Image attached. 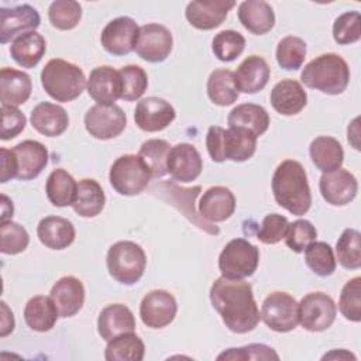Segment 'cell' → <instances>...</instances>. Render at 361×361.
Returning a JSON list of instances; mask_svg holds the SVG:
<instances>
[{
    "label": "cell",
    "mask_w": 361,
    "mask_h": 361,
    "mask_svg": "<svg viewBox=\"0 0 361 361\" xmlns=\"http://www.w3.org/2000/svg\"><path fill=\"white\" fill-rule=\"evenodd\" d=\"M259 262V250L245 238H234L226 244L219 255V269L227 279L251 276Z\"/></svg>",
    "instance_id": "cell-8"
},
{
    "label": "cell",
    "mask_w": 361,
    "mask_h": 361,
    "mask_svg": "<svg viewBox=\"0 0 361 361\" xmlns=\"http://www.w3.org/2000/svg\"><path fill=\"white\" fill-rule=\"evenodd\" d=\"M59 317V312L51 296L37 295L24 307V320L34 331H49Z\"/></svg>",
    "instance_id": "cell-31"
},
{
    "label": "cell",
    "mask_w": 361,
    "mask_h": 361,
    "mask_svg": "<svg viewBox=\"0 0 361 361\" xmlns=\"http://www.w3.org/2000/svg\"><path fill=\"white\" fill-rule=\"evenodd\" d=\"M166 169L175 180L188 183L200 175L203 161L196 147L188 142H180L171 148L166 159Z\"/></svg>",
    "instance_id": "cell-19"
},
{
    "label": "cell",
    "mask_w": 361,
    "mask_h": 361,
    "mask_svg": "<svg viewBox=\"0 0 361 361\" xmlns=\"http://www.w3.org/2000/svg\"><path fill=\"white\" fill-rule=\"evenodd\" d=\"M309 154L314 166L323 173L341 168L344 161V151L341 144L329 135L316 137L310 142Z\"/></svg>",
    "instance_id": "cell-33"
},
{
    "label": "cell",
    "mask_w": 361,
    "mask_h": 361,
    "mask_svg": "<svg viewBox=\"0 0 361 361\" xmlns=\"http://www.w3.org/2000/svg\"><path fill=\"white\" fill-rule=\"evenodd\" d=\"M336 254L341 267L358 269L361 267V234L355 228H345L336 243Z\"/></svg>",
    "instance_id": "cell-40"
},
{
    "label": "cell",
    "mask_w": 361,
    "mask_h": 361,
    "mask_svg": "<svg viewBox=\"0 0 361 361\" xmlns=\"http://www.w3.org/2000/svg\"><path fill=\"white\" fill-rule=\"evenodd\" d=\"M82 17V7L73 0H56L51 3L48 10V18L52 27L56 30L68 31L78 25Z\"/></svg>",
    "instance_id": "cell-43"
},
{
    "label": "cell",
    "mask_w": 361,
    "mask_h": 361,
    "mask_svg": "<svg viewBox=\"0 0 361 361\" xmlns=\"http://www.w3.org/2000/svg\"><path fill=\"white\" fill-rule=\"evenodd\" d=\"M11 151L16 159L17 179L20 180L37 178L48 164V149L35 140H25Z\"/></svg>",
    "instance_id": "cell-20"
},
{
    "label": "cell",
    "mask_w": 361,
    "mask_h": 361,
    "mask_svg": "<svg viewBox=\"0 0 361 361\" xmlns=\"http://www.w3.org/2000/svg\"><path fill=\"white\" fill-rule=\"evenodd\" d=\"M207 96L217 106H230L238 99L234 83V72L230 69H216L207 79Z\"/></svg>",
    "instance_id": "cell-38"
},
{
    "label": "cell",
    "mask_w": 361,
    "mask_h": 361,
    "mask_svg": "<svg viewBox=\"0 0 361 361\" xmlns=\"http://www.w3.org/2000/svg\"><path fill=\"white\" fill-rule=\"evenodd\" d=\"M319 189L329 204L344 206L355 197L358 192V182L350 171L338 168L322 175Z\"/></svg>",
    "instance_id": "cell-16"
},
{
    "label": "cell",
    "mask_w": 361,
    "mask_h": 361,
    "mask_svg": "<svg viewBox=\"0 0 361 361\" xmlns=\"http://www.w3.org/2000/svg\"><path fill=\"white\" fill-rule=\"evenodd\" d=\"M127 126V116L117 104H94L85 114L86 131L97 140L120 135Z\"/></svg>",
    "instance_id": "cell-11"
},
{
    "label": "cell",
    "mask_w": 361,
    "mask_h": 361,
    "mask_svg": "<svg viewBox=\"0 0 361 361\" xmlns=\"http://www.w3.org/2000/svg\"><path fill=\"white\" fill-rule=\"evenodd\" d=\"M144 354L145 345L134 331L109 340L104 350V358L107 361H141Z\"/></svg>",
    "instance_id": "cell-37"
},
{
    "label": "cell",
    "mask_w": 361,
    "mask_h": 361,
    "mask_svg": "<svg viewBox=\"0 0 361 361\" xmlns=\"http://www.w3.org/2000/svg\"><path fill=\"white\" fill-rule=\"evenodd\" d=\"M31 78L13 68H1L0 71V100L6 106H20L31 96Z\"/></svg>",
    "instance_id": "cell-28"
},
{
    "label": "cell",
    "mask_w": 361,
    "mask_h": 361,
    "mask_svg": "<svg viewBox=\"0 0 361 361\" xmlns=\"http://www.w3.org/2000/svg\"><path fill=\"white\" fill-rule=\"evenodd\" d=\"M0 111H1L0 138L3 141H7L17 137L25 128V123H27L25 116L14 106L1 104Z\"/></svg>",
    "instance_id": "cell-52"
},
{
    "label": "cell",
    "mask_w": 361,
    "mask_h": 361,
    "mask_svg": "<svg viewBox=\"0 0 361 361\" xmlns=\"http://www.w3.org/2000/svg\"><path fill=\"white\" fill-rule=\"evenodd\" d=\"M271 69L267 61L258 55L245 58L234 72V83L238 92L257 93L262 90L269 80Z\"/></svg>",
    "instance_id": "cell-23"
},
{
    "label": "cell",
    "mask_w": 361,
    "mask_h": 361,
    "mask_svg": "<svg viewBox=\"0 0 361 361\" xmlns=\"http://www.w3.org/2000/svg\"><path fill=\"white\" fill-rule=\"evenodd\" d=\"M41 17L30 4L0 8V42L6 44L18 35L35 31L39 27Z\"/></svg>",
    "instance_id": "cell-17"
},
{
    "label": "cell",
    "mask_w": 361,
    "mask_h": 361,
    "mask_svg": "<svg viewBox=\"0 0 361 361\" xmlns=\"http://www.w3.org/2000/svg\"><path fill=\"white\" fill-rule=\"evenodd\" d=\"M259 316L274 331H292L299 323L298 302L286 292H272L264 299Z\"/></svg>",
    "instance_id": "cell-9"
},
{
    "label": "cell",
    "mask_w": 361,
    "mask_h": 361,
    "mask_svg": "<svg viewBox=\"0 0 361 361\" xmlns=\"http://www.w3.org/2000/svg\"><path fill=\"white\" fill-rule=\"evenodd\" d=\"M361 16L358 11H345L340 14L333 24V38L340 45L354 44L361 38Z\"/></svg>",
    "instance_id": "cell-48"
},
{
    "label": "cell",
    "mask_w": 361,
    "mask_h": 361,
    "mask_svg": "<svg viewBox=\"0 0 361 361\" xmlns=\"http://www.w3.org/2000/svg\"><path fill=\"white\" fill-rule=\"evenodd\" d=\"M30 243L27 230L11 220L1 221L0 224V251L3 254L14 255L23 252Z\"/></svg>",
    "instance_id": "cell-46"
},
{
    "label": "cell",
    "mask_w": 361,
    "mask_h": 361,
    "mask_svg": "<svg viewBox=\"0 0 361 361\" xmlns=\"http://www.w3.org/2000/svg\"><path fill=\"white\" fill-rule=\"evenodd\" d=\"M140 27L131 17H117L107 23L100 35L103 48L111 55H127L134 51Z\"/></svg>",
    "instance_id": "cell-13"
},
{
    "label": "cell",
    "mask_w": 361,
    "mask_h": 361,
    "mask_svg": "<svg viewBox=\"0 0 361 361\" xmlns=\"http://www.w3.org/2000/svg\"><path fill=\"white\" fill-rule=\"evenodd\" d=\"M217 360L247 361V360H279V355L274 348L265 344H248L240 348H228L223 351Z\"/></svg>",
    "instance_id": "cell-50"
},
{
    "label": "cell",
    "mask_w": 361,
    "mask_h": 361,
    "mask_svg": "<svg viewBox=\"0 0 361 361\" xmlns=\"http://www.w3.org/2000/svg\"><path fill=\"white\" fill-rule=\"evenodd\" d=\"M210 302L233 333H248L257 327L261 319L252 288L244 279L217 278L210 288Z\"/></svg>",
    "instance_id": "cell-1"
},
{
    "label": "cell",
    "mask_w": 361,
    "mask_h": 361,
    "mask_svg": "<svg viewBox=\"0 0 361 361\" xmlns=\"http://www.w3.org/2000/svg\"><path fill=\"white\" fill-rule=\"evenodd\" d=\"M235 210V197L226 186H212L199 200V214L209 221H226Z\"/></svg>",
    "instance_id": "cell-24"
},
{
    "label": "cell",
    "mask_w": 361,
    "mask_h": 361,
    "mask_svg": "<svg viewBox=\"0 0 361 361\" xmlns=\"http://www.w3.org/2000/svg\"><path fill=\"white\" fill-rule=\"evenodd\" d=\"M0 305H1V331H0V336L6 337L7 334H10L14 330V317H13V312L8 309L6 302H1Z\"/></svg>",
    "instance_id": "cell-54"
},
{
    "label": "cell",
    "mask_w": 361,
    "mask_h": 361,
    "mask_svg": "<svg viewBox=\"0 0 361 361\" xmlns=\"http://www.w3.org/2000/svg\"><path fill=\"white\" fill-rule=\"evenodd\" d=\"M317 231L314 226L305 219H298L288 224L285 233V244L295 252H303L305 248L316 241Z\"/></svg>",
    "instance_id": "cell-49"
},
{
    "label": "cell",
    "mask_w": 361,
    "mask_h": 361,
    "mask_svg": "<svg viewBox=\"0 0 361 361\" xmlns=\"http://www.w3.org/2000/svg\"><path fill=\"white\" fill-rule=\"evenodd\" d=\"M305 262L319 276H330L337 265L333 248L324 241H313L305 248Z\"/></svg>",
    "instance_id": "cell-41"
},
{
    "label": "cell",
    "mask_w": 361,
    "mask_h": 361,
    "mask_svg": "<svg viewBox=\"0 0 361 361\" xmlns=\"http://www.w3.org/2000/svg\"><path fill=\"white\" fill-rule=\"evenodd\" d=\"M0 157H1V172H0V182L6 183L13 178H17V166L16 159L11 149L0 148Z\"/></svg>",
    "instance_id": "cell-53"
},
{
    "label": "cell",
    "mask_w": 361,
    "mask_h": 361,
    "mask_svg": "<svg viewBox=\"0 0 361 361\" xmlns=\"http://www.w3.org/2000/svg\"><path fill=\"white\" fill-rule=\"evenodd\" d=\"M257 138L254 133L241 127H228L226 130L212 126L207 130L206 147L214 162H224L226 159L244 162L255 154Z\"/></svg>",
    "instance_id": "cell-3"
},
{
    "label": "cell",
    "mask_w": 361,
    "mask_h": 361,
    "mask_svg": "<svg viewBox=\"0 0 361 361\" xmlns=\"http://www.w3.org/2000/svg\"><path fill=\"white\" fill-rule=\"evenodd\" d=\"M338 310L347 320H361V276L351 278L345 282L340 293Z\"/></svg>",
    "instance_id": "cell-47"
},
{
    "label": "cell",
    "mask_w": 361,
    "mask_h": 361,
    "mask_svg": "<svg viewBox=\"0 0 361 361\" xmlns=\"http://www.w3.org/2000/svg\"><path fill=\"white\" fill-rule=\"evenodd\" d=\"M47 42L37 31H28L13 39L10 47L11 58L23 68H34L42 59Z\"/></svg>",
    "instance_id": "cell-32"
},
{
    "label": "cell",
    "mask_w": 361,
    "mask_h": 361,
    "mask_svg": "<svg viewBox=\"0 0 361 361\" xmlns=\"http://www.w3.org/2000/svg\"><path fill=\"white\" fill-rule=\"evenodd\" d=\"M245 48V38L234 30H224L214 35L212 49L219 61L230 62L243 54Z\"/></svg>",
    "instance_id": "cell-44"
},
{
    "label": "cell",
    "mask_w": 361,
    "mask_h": 361,
    "mask_svg": "<svg viewBox=\"0 0 361 361\" xmlns=\"http://www.w3.org/2000/svg\"><path fill=\"white\" fill-rule=\"evenodd\" d=\"M151 176L149 168L140 155L126 154L113 162L109 180L117 193L135 196L147 189Z\"/></svg>",
    "instance_id": "cell-7"
},
{
    "label": "cell",
    "mask_w": 361,
    "mask_h": 361,
    "mask_svg": "<svg viewBox=\"0 0 361 361\" xmlns=\"http://www.w3.org/2000/svg\"><path fill=\"white\" fill-rule=\"evenodd\" d=\"M135 330V317L133 312L121 303L106 306L97 317V331L106 341Z\"/></svg>",
    "instance_id": "cell-25"
},
{
    "label": "cell",
    "mask_w": 361,
    "mask_h": 361,
    "mask_svg": "<svg viewBox=\"0 0 361 361\" xmlns=\"http://www.w3.org/2000/svg\"><path fill=\"white\" fill-rule=\"evenodd\" d=\"M41 83L48 96L56 102H72L86 86V78L78 65L65 59H51L41 71Z\"/></svg>",
    "instance_id": "cell-5"
},
{
    "label": "cell",
    "mask_w": 361,
    "mask_h": 361,
    "mask_svg": "<svg viewBox=\"0 0 361 361\" xmlns=\"http://www.w3.org/2000/svg\"><path fill=\"white\" fill-rule=\"evenodd\" d=\"M171 148L172 147L168 141L159 140V138L147 140L141 144L138 155L147 164L154 178H162L168 173L166 159Z\"/></svg>",
    "instance_id": "cell-39"
},
{
    "label": "cell",
    "mask_w": 361,
    "mask_h": 361,
    "mask_svg": "<svg viewBox=\"0 0 361 361\" xmlns=\"http://www.w3.org/2000/svg\"><path fill=\"white\" fill-rule=\"evenodd\" d=\"M299 323L309 331L327 330L336 319V303L323 292H310L298 303Z\"/></svg>",
    "instance_id": "cell-10"
},
{
    "label": "cell",
    "mask_w": 361,
    "mask_h": 361,
    "mask_svg": "<svg viewBox=\"0 0 361 361\" xmlns=\"http://www.w3.org/2000/svg\"><path fill=\"white\" fill-rule=\"evenodd\" d=\"M238 20L244 28L255 35L271 31L275 25L272 7L262 0H247L238 6Z\"/></svg>",
    "instance_id": "cell-30"
},
{
    "label": "cell",
    "mask_w": 361,
    "mask_h": 361,
    "mask_svg": "<svg viewBox=\"0 0 361 361\" xmlns=\"http://www.w3.org/2000/svg\"><path fill=\"white\" fill-rule=\"evenodd\" d=\"M106 262L113 279L123 285H134L145 271L147 257L141 245L133 241H117L109 248Z\"/></svg>",
    "instance_id": "cell-6"
},
{
    "label": "cell",
    "mask_w": 361,
    "mask_h": 361,
    "mask_svg": "<svg viewBox=\"0 0 361 361\" xmlns=\"http://www.w3.org/2000/svg\"><path fill=\"white\" fill-rule=\"evenodd\" d=\"M175 116L172 104L155 96L141 99L134 110L135 124L147 133L162 131L175 120Z\"/></svg>",
    "instance_id": "cell-15"
},
{
    "label": "cell",
    "mask_w": 361,
    "mask_h": 361,
    "mask_svg": "<svg viewBox=\"0 0 361 361\" xmlns=\"http://www.w3.org/2000/svg\"><path fill=\"white\" fill-rule=\"evenodd\" d=\"M300 80L310 89L326 94L343 93L350 82V68L337 54H322L312 59L302 71Z\"/></svg>",
    "instance_id": "cell-4"
},
{
    "label": "cell",
    "mask_w": 361,
    "mask_h": 361,
    "mask_svg": "<svg viewBox=\"0 0 361 361\" xmlns=\"http://www.w3.org/2000/svg\"><path fill=\"white\" fill-rule=\"evenodd\" d=\"M76 189H78L76 180L71 173H68L62 168L52 171L45 185L47 197L56 207L72 206L76 195Z\"/></svg>",
    "instance_id": "cell-36"
},
{
    "label": "cell",
    "mask_w": 361,
    "mask_h": 361,
    "mask_svg": "<svg viewBox=\"0 0 361 361\" xmlns=\"http://www.w3.org/2000/svg\"><path fill=\"white\" fill-rule=\"evenodd\" d=\"M306 58V42L293 35L282 38L276 45V62L285 71H296Z\"/></svg>",
    "instance_id": "cell-42"
},
{
    "label": "cell",
    "mask_w": 361,
    "mask_h": 361,
    "mask_svg": "<svg viewBox=\"0 0 361 361\" xmlns=\"http://www.w3.org/2000/svg\"><path fill=\"white\" fill-rule=\"evenodd\" d=\"M87 93L97 104H114L121 97V78L118 71L103 65L94 68L87 78Z\"/></svg>",
    "instance_id": "cell-21"
},
{
    "label": "cell",
    "mask_w": 361,
    "mask_h": 361,
    "mask_svg": "<svg viewBox=\"0 0 361 361\" xmlns=\"http://www.w3.org/2000/svg\"><path fill=\"white\" fill-rule=\"evenodd\" d=\"M1 221H7L8 217H13V212H14V207H13V202L6 196V195H1Z\"/></svg>",
    "instance_id": "cell-55"
},
{
    "label": "cell",
    "mask_w": 361,
    "mask_h": 361,
    "mask_svg": "<svg viewBox=\"0 0 361 361\" xmlns=\"http://www.w3.org/2000/svg\"><path fill=\"white\" fill-rule=\"evenodd\" d=\"M31 126L35 131L47 137H58L69 126V117L66 110L55 103L41 102L38 103L30 117Z\"/></svg>",
    "instance_id": "cell-27"
},
{
    "label": "cell",
    "mask_w": 361,
    "mask_h": 361,
    "mask_svg": "<svg viewBox=\"0 0 361 361\" xmlns=\"http://www.w3.org/2000/svg\"><path fill=\"white\" fill-rule=\"evenodd\" d=\"M327 358H333V360H348V358H353V360H355V355H353V354H350V353H347L345 350H334V351H331V353H329V354H326L324 357H323V360H327Z\"/></svg>",
    "instance_id": "cell-56"
},
{
    "label": "cell",
    "mask_w": 361,
    "mask_h": 361,
    "mask_svg": "<svg viewBox=\"0 0 361 361\" xmlns=\"http://www.w3.org/2000/svg\"><path fill=\"white\" fill-rule=\"evenodd\" d=\"M227 124L228 127H241L250 130L257 137H259L269 127V116L267 110L259 104L243 103L230 111Z\"/></svg>",
    "instance_id": "cell-35"
},
{
    "label": "cell",
    "mask_w": 361,
    "mask_h": 361,
    "mask_svg": "<svg viewBox=\"0 0 361 361\" xmlns=\"http://www.w3.org/2000/svg\"><path fill=\"white\" fill-rule=\"evenodd\" d=\"M37 235L42 245L51 250L68 248L75 240L73 224L61 216H47L37 227Z\"/></svg>",
    "instance_id": "cell-29"
},
{
    "label": "cell",
    "mask_w": 361,
    "mask_h": 361,
    "mask_svg": "<svg viewBox=\"0 0 361 361\" xmlns=\"http://www.w3.org/2000/svg\"><path fill=\"white\" fill-rule=\"evenodd\" d=\"M235 6L233 0H199L186 6L185 17L197 30H213L223 24L228 11Z\"/></svg>",
    "instance_id": "cell-18"
},
{
    "label": "cell",
    "mask_w": 361,
    "mask_h": 361,
    "mask_svg": "<svg viewBox=\"0 0 361 361\" xmlns=\"http://www.w3.org/2000/svg\"><path fill=\"white\" fill-rule=\"evenodd\" d=\"M269 100L279 114L295 116L306 106L307 93L298 80L282 79L272 87Z\"/></svg>",
    "instance_id": "cell-26"
},
{
    "label": "cell",
    "mask_w": 361,
    "mask_h": 361,
    "mask_svg": "<svg viewBox=\"0 0 361 361\" xmlns=\"http://www.w3.org/2000/svg\"><path fill=\"white\" fill-rule=\"evenodd\" d=\"M288 224V219L282 214H267L257 231V238L264 244H276L285 237Z\"/></svg>",
    "instance_id": "cell-51"
},
{
    "label": "cell",
    "mask_w": 361,
    "mask_h": 361,
    "mask_svg": "<svg viewBox=\"0 0 361 361\" xmlns=\"http://www.w3.org/2000/svg\"><path fill=\"white\" fill-rule=\"evenodd\" d=\"M272 192L275 202L295 216H302L310 209L312 195L307 175L302 164L295 159H285L276 166Z\"/></svg>",
    "instance_id": "cell-2"
},
{
    "label": "cell",
    "mask_w": 361,
    "mask_h": 361,
    "mask_svg": "<svg viewBox=\"0 0 361 361\" xmlns=\"http://www.w3.org/2000/svg\"><path fill=\"white\" fill-rule=\"evenodd\" d=\"M51 298L61 317H72L83 306L85 286L76 276H62L52 286Z\"/></svg>",
    "instance_id": "cell-22"
},
{
    "label": "cell",
    "mask_w": 361,
    "mask_h": 361,
    "mask_svg": "<svg viewBox=\"0 0 361 361\" xmlns=\"http://www.w3.org/2000/svg\"><path fill=\"white\" fill-rule=\"evenodd\" d=\"M172 44L173 38L171 31L161 24L151 23L140 27L134 51L141 59L151 63H158L169 56Z\"/></svg>",
    "instance_id": "cell-12"
},
{
    "label": "cell",
    "mask_w": 361,
    "mask_h": 361,
    "mask_svg": "<svg viewBox=\"0 0 361 361\" xmlns=\"http://www.w3.org/2000/svg\"><path fill=\"white\" fill-rule=\"evenodd\" d=\"M121 78V97L126 102H134L140 99L148 86V78L145 71L138 65H127L118 69Z\"/></svg>",
    "instance_id": "cell-45"
},
{
    "label": "cell",
    "mask_w": 361,
    "mask_h": 361,
    "mask_svg": "<svg viewBox=\"0 0 361 361\" xmlns=\"http://www.w3.org/2000/svg\"><path fill=\"white\" fill-rule=\"evenodd\" d=\"M106 203V196L97 180L85 178L78 182L76 195L72 203L75 213L82 217L97 216Z\"/></svg>",
    "instance_id": "cell-34"
},
{
    "label": "cell",
    "mask_w": 361,
    "mask_h": 361,
    "mask_svg": "<svg viewBox=\"0 0 361 361\" xmlns=\"http://www.w3.org/2000/svg\"><path fill=\"white\" fill-rule=\"evenodd\" d=\"M178 305L172 293L164 289H155L147 293L140 305L142 323L151 329H162L173 322Z\"/></svg>",
    "instance_id": "cell-14"
}]
</instances>
